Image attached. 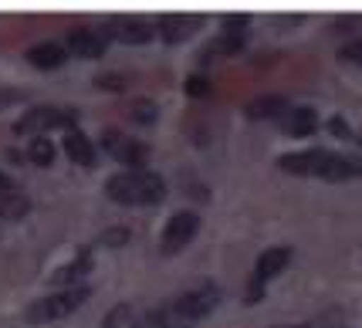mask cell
<instances>
[{
  "instance_id": "1",
  "label": "cell",
  "mask_w": 362,
  "mask_h": 328,
  "mask_svg": "<svg viewBox=\"0 0 362 328\" xmlns=\"http://www.w3.org/2000/svg\"><path fill=\"white\" fill-rule=\"evenodd\" d=\"M278 170L291 172V176H312V180H325V183H342V180L356 176V159L329 153V149H305V153L281 156Z\"/></svg>"
},
{
  "instance_id": "2",
  "label": "cell",
  "mask_w": 362,
  "mask_h": 328,
  "mask_svg": "<svg viewBox=\"0 0 362 328\" xmlns=\"http://www.w3.org/2000/svg\"><path fill=\"white\" fill-rule=\"evenodd\" d=\"M105 197L119 206H153L166 197V180L153 170H122L109 176Z\"/></svg>"
},
{
  "instance_id": "3",
  "label": "cell",
  "mask_w": 362,
  "mask_h": 328,
  "mask_svg": "<svg viewBox=\"0 0 362 328\" xmlns=\"http://www.w3.org/2000/svg\"><path fill=\"white\" fill-rule=\"evenodd\" d=\"M92 298V288L88 284H75V288H58V291H51V295L37 298L34 305H28V312L24 318L34 322V325H45V322H62L68 315H75Z\"/></svg>"
},
{
  "instance_id": "4",
  "label": "cell",
  "mask_w": 362,
  "mask_h": 328,
  "mask_svg": "<svg viewBox=\"0 0 362 328\" xmlns=\"http://www.w3.org/2000/svg\"><path fill=\"white\" fill-rule=\"evenodd\" d=\"M223 298V288L217 281H200L193 284L189 291H183V295L173 301V315L180 318V322H200V318H206L210 312H217V305H221Z\"/></svg>"
},
{
  "instance_id": "5",
  "label": "cell",
  "mask_w": 362,
  "mask_h": 328,
  "mask_svg": "<svg viewBox=\"0 0 362 328\" xmlns=\"http://www.w3.org/2000/svg\"><path fill=\"white\" fill-rule=\"evenodd\" d=\"M45 129H78V112L62 109V105H34L14 122V132L28 136V132H45Z\"/></svg>"
},
{
  "instance_id": "6",
  "label": "cell",
  "mask_w": 362,
  "mask_h": 328,
  "mask_svg": "<svg viewBox=\"0 0 362 328\" xmlns=\"http://www.w3.org/2000/svg\"><path fill=\"white\" fill-rule=\"evenodd\" d=\"M197 230H200V213H197V210H176L173 217L166 220V227H163V237H159V254H163V257L180 254V250L197 237Z\"/></svg>"
},
{
  "instance_id": "7",
  "label": "cell",
  "mask_w": 362,
  "mask_h": 328,
  "mask_svg": "<svg viewBox=\"0 0 362 328\" xmlns=\"http://www.w3.org/2000/svg\"><path fill=\"white\" fill-rule=\"evenodd\" d=\"M98 31L105 34V41H119V45H149L156 37V24L139 20V17H109Z\"/></svg>"
},
{
  "instance_id": "8",
  "label": "cell",
  "mask_w": 362,
  "mask_h": 328,
  "mask_svg": "<svg viewBox=\"0 0 362 328\" xmlns=\"http://www.w3.org/2000/svg\"><path fill=\"white\" fill-rule=\"evenodd\" d=\"M102 149H109V156L119 159V163H126L129 170H146L149 146L129 139L126 132H119V129H105V132H102Z\"/></svg>"
},
{
  "instance_id": "9",
  "label": "cell",
  "mask_w": 362,
  "mask_h": 328,
  "mask_svg": "<svg viewBox=\"0 0 362 328\" xmlns=\"http://www.w3.org/2000/svg\"><path fill=\"white\" fill-rule=\"evenodd\" d=\"M206 24L204 14H163L156 20V34L166 45H183Z\"/></svg>"
},
{
  "instance_id": "10",
  "label": "cell",
  "mask_w": 362,
  "mask_h": 328,
  "mask_svg": "<svg viewBox=\"0 0 362 328\" xmlns=\"http://www.w3.org/2000/svg\"><path fill=\"white\" fill-rule=\"evenodd\" d=\"M64 47H68V54H78V58H102L109 41L98 28H71L64 34Z\"/></svg>"
},
{
  "instance_id": "11",
  "label": "cell",
  "mask_w": 362,
  "mask_h": 328,
  "mask_svg": "<svg viewBox=\"0 0 362 328\" xmlns=\"http://www.w3.org/2000/svg\"><path fill=\"white\" fill-rule=\"evenodd\" d=\"M291 109H295V105H291L288 95H257V98H251V102L244 105V115H247L251 122H264V119H284Z\"/></svg>"
},
{
  "instance_id": "12",
  "label": "cell",
  "mask_w": 362,
  "mask_h": 328,
  "mask_svg": "<svg viewBox=\"0 0 362 328\" xmlns=\"http://www.w3.org/2000/svg\"><path fill=\"white\" fill-rule=\"evenodd\" d=\"M291 254L295 250L291 247H268V250H261V257H257V264H254V281H261V284H268L271 278H278L284 267L291 264Z\"/></svg>"
},
{
  "instance_id": "13",
  "label": "cell",
  "mask_w": 362,
  "mask_h": 328,
  "mask_svg": "<svg viewBox=\"0 0 362 328\" xmlns=\"http://www.w3.org/2000/svg\"><path fill=\"white\" fill-rule=\"evenodd\" d=\"M62 149L68 153V159H71L75 166H85V170H92L95 163H98V153H95L92 139H88V136H85L81 129H68V132H64Z\"/></svg>"
},
{
  "instance_id": "14",
  "label": "cell",
  "mask_w": 362,
  "mask_h": 328,
  "mask_svg": "<svg viewBox=\"0 0 362 328\" xmlns=\"http://www.w3.org/2000/svg\"><path fill=\"white\" fill-rule=\"evenodd\" d=\"M95 257H92V247H81L68 264L62 267V271H54V278L51 281L54 284H64V288H75V284H85V274L92 271Z\"/></svg>"
},
{
  "instance_id": "15",
  "label": "cell",
  "mask_w": 362,
  "mask_h": 328,
  "mask_svg": "<svg viewBox=\"0 0 362 328\" xmlns=\"http://www.w3.org/2000/svg\"><path fill=\"white\" fill-rule=\"evenodd\" d=\"M28 62L34 68H41V71H54V68H62L68 62V47H64V41H41V45H34L28 51Z\"/></svg>"
},
{
  "instance_id": "16",
  "label": "cell",
  "mask_w": 362,
  "mask_h": 328,
  "mask_svg": "<svg viewBox=\"0 0 362 328\" xmlns=\"http://www.w3.org/2000/svg\"><path fill=\"white\" fill-rule=\"evenodd\" d=\"M284 136H291V139H305V136H312L318 129V112L312 105H298V109H291L284 115Z\"/></svg>"
},
{
  "instance_id": "17",
  "label": "cell",
  "mask_w": 362,
  "mask_h": 328,
  "mask_svg": "<svg viewBox=\"0 0 362 328\" xmlns=\"http://www.w3.org/2000/svg\"><path fill=\"white\" fill-rule=\"evenodd\" d=\"M132 328H189V325L176 318L173 305H170V308H149V312H142L139 318H132Z\"/></svg>"
},
{
  "instance_id": "18",
  "label": "cell",
  "mask_w": 362,
  "mask_h": 328,
  "mask_svg": "<svg viewBox=\"0 0 362 328\" xmlns=\"http://www.w3.org/2000/svg\"><path fill=\"white\" fill-rule=\"evenodd\" d=\"M31 210V200L21 189H0V220H21Z\"/></svg>"
},
{
  "instance_id": "19",
  "label": "cell",
  "mask_w": 362,
  "mask_h": 328,
  "mask_svg": "<svg viewBox=\"0 0 362 328\" xmlns=\"http://www.w3.org/2000/svg\"><path fill=\"white\" fill-rule=\"evenodd\" d=\"M28 159L34 166H51L54 163V142L45 139V136H34L31 146H28Z\"/></svg>"
},
{
  "instance_id": "20",
  "label": "cell",
  "mask_w": 362,
  "mask_h": 328,
  "mask_svg": "<svg viewBox=\"0 0 362 328\" xmlns=\"http://www.w3.org/2000/svg\"><path fill=\"white\" fill-rule=\"evenodd\" d=\"M129 119L139 125H153L159 119V109L156 102H149V98H136V102H129Z\"/></svg>"
},
{
  "instance_id": "21",
  "label": "cell",
  "mask_w": 362,
  "mask_h": 328,
  "mask_svg": "<svg viewBox=\"0 0 362 328\" xmlns=\"http://www.w3.org/2000/svg\"><path fill=\"white\" fill-rule=\"evenodd\" d=\"M95 88L112 92V95H122L129 88V78L126 75H119V71H102V75H95Z\"/></svg>"
},
{
  "instance_id": "22",
  "label": "cell",
  "mask_w": 362,
  "mask_h": 328,
  "mask_svg": "<svg viewBox=\"0 0 362 328\" xmlns=\"http://www.w3.org/2000/svg\"><path fill=\"white\" fill-rule=\"evenodd\" d=\"M132 318H136V315H132V308L122 301V305H115V308L102 318V328H126V325H132Z\"/></svg>"
},
{
  "instance_id": "23",
  "label": "cell",
  "mask_w": 362,
  "mask_h": 328,
  "mask_svg": "<svg viewBox=\"0 0 362 328\" xmlns=\"http://www.w3.org/2000/svg\"><path fill=\"white\" fill-rule=\"evenodd\" d=\"M210 88H214V85H210V78H206V75H189V78L183 81V92H187L189 98H206V95H210Z\"/></svg>"
},
{
  "instance_id": "24",
  "label": "cell",
  "mask_w": 362,
  "mask_h": 328,
  "mask_svg": "<svg viewBox=\"0 0 362 328\" xmlns=\"http://www.w3.org/2000/svg\"><path fill=\"white\" fill-rule=\"evenodd\" d=\"M129 227H109V230H102V237H98V244L102 247H122V244H129Z\"/></svg>"
},
{
  "instance_id": "25",
  "label": "cell",
  "mask_w": 362,
  "mask_h": 328,
  "mask_svg": "<svg viewBox=\"0 0 362 328\" xmlns=\"http://www.w3.org/2000/svg\"><path fill=\"white\" fill-rule=\"evenodd\" d=\"M339 62L362 64V37H352V41H346V45L339 47Z\"/></svg>"
},
{
  "instance_id": "26",
  "label": "cell",
  "mask_w": 362,
  "mask_h": 328,
  "mask_svg": "<svg viewBox=\"0 0 362 328\" xmlns=\"http://www.w3.org/2000/svg\"><path fill=\"white\" fill-rule=\"evenodd\" d=\"M261 298H264V284L251 278V281H247V288H244V305H257Z\"/></svg>"
},
{
  "instance_id": "27",
  "label": "cell",
  "mask_w": 362,
  "mask_h": 328,
  "mask_svg": "<svg viewBox=\"0 0 362 328\" xmlns=\"http://www.w3.org/2000/svg\"><path fill=\"white\" fill-rule=\"evenodd\" d=\"M329 129H332V136H339V139H352V129L346 125V119H342V115H332Z\"/></svg>"
},
{
  "instance_id": "28",
  "label": "cell",
  "mask_w": 362,
  "mask_h": 328,
  "mask_svg": "<svg viewBox=\"0 0 362 328\" xmlns=\"http://www.w3.org/2000/svg\"><path fill=\"white\" fill-rule=\"evenodd\" d=\"M17 98H21V92H0V109L11 105V102H17Z\"/></svg>"
},
{
  "instance_id": "29",
  "label": "cell",
  "mask_w": 362,
  "mask_h": 328,
  "mask_svg": "<svg viewBox=\"0 0 362 328\" xmlns=\"http://www.w3.org/2000/svg\"><path fill=\"white\" fill-rule=\"evenodd\" d=\"M0 189H11V180H7L4 172H0Z\"/></svg>"
},
{
  "instance_id": "30",
  "label": "cell",
  "mask_w": 362,
  "mask_h": 328,
  "mask_svg": "<svg viewBox=\"0 0 362 328\" xmlns=\"http://www.w3.org/2000/svg\"><path fill=\"white\" fill-rule=\"evenodd\" d=\"M274 328H315V325H308V322H301V325H274Z\"/></svg>"
},
{
  "instance_id": "31",
  "label": "cell",
  "mask_w": 362,
  "mask_h": 328,
  "mask_svg": "<svg viewBox=\"0 0 362 328\" xmlns=\"http://www.w3.org/2000/svg\"><path fill=\"white\" fill-rule=\"evenodd\" d=\"M359 146H362V136H359Z\"/></svg>"
}]
</instances>
